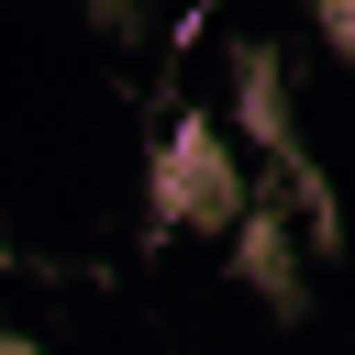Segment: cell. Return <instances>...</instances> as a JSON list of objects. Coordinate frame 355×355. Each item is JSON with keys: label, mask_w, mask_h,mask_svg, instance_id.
Listing matches in <instances>:
<instances>
[{"label": "cell", "mask_w": 355, "mask_h": 355, "mask_svg": "<svg viewBox=\"0 0 355 355\" xmlns=\"http://www.w3.org/2000/svg\"><path fill=\"white\" fill-rule=\"evenodd\" d=\"M244 144L211 122V111H178V133L155 144V222L166 233H233L244 211Z\"/></svg>", "instance_id": "obj_1"}, {"label": "cell", "mask_w": 355, "mask_h": 355, "mask_svg": "<svg viewBox=\"0 0 355 355\" xmlns=\"http://www.w3.org/2000/svg\"><path fill=\"white\" fill-rule=\"evenodd\" d=\"M233 133H244V144H266L277 166H300V111H288V67H277L266 44H244V55H233Z\"/></svg>", "instance_id": "obj_2"}, {"label": "cell", "mask_w": 355, "mask_h": 355, "mask_svg": "<svg viewBox=\"0 0 355 355\" xmlns=\"http://www.w3.org/2000/svg\"><path fill=\"white\" fill-rule=\"evenodd\" d=\"M322 33H333V55L355 67V0H322Z\"/></svg>", "instance_id": "obj_4"}, {"label": "cell", "mask_w": 355, "mask_h": 355, "mask_svg": "<svg viewBox=\"0 0 355 355\" xmlns=\"http://www.w3.org/2000/svg\"><path fill=\"white\" fill-rule=\"evenodd\" d=\"M100 22H133V0H100Z\"/></svg>", "instance_id": "obj_5"}, {"label": "cell", "mask_w": 355, "mask_h": 355, "mask_svg": "<svg viewBox=\"0 0 355 355\" xmlns=\"http://www.w3.org/2000/svg\"><path fill=\"white\" fill-rule=\"evenodd\" d=\"M233 255H244V277H255V288H277V311H300V233H288V211H277V200H266V211H255V200L233 211Z\"/></svg>", "instance_id": "obj_3"}]
</instances>
